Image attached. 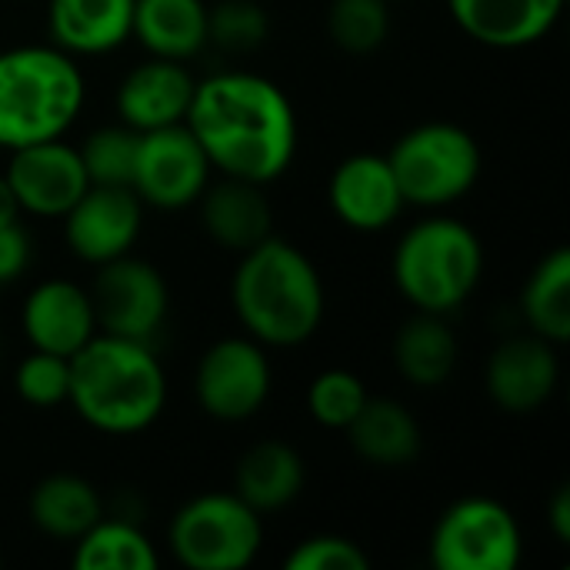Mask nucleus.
Segmentation results:
<instances>
[{
	"mask_svg": "<svg viewBox=\"0 0 570 570\" xmlns=\"http://www.w3.org/2000/svg\"><path fill=\"white\" fill-rule=\"evenodd\" d=\"M17 217H20L17 197H13V190H10L7 177L0 174V227H3V224H13Z\"/></svg>",
	"mask_w": 570,
	"mask_h": 570,
	"instance_id": "36",
	"label": "nucleus"
},
{
	"mask_svg": "<svg viewBox=\"0 0 570 570\" xmlns=\"http://www.w3.org/2000/svg\"><path fill=\"white\" fill-rule=\"evenodd\" d=\"M367 387L357 374L344 371V367H331L321 371L311 387H307V411L311 417L327 428V431H347V424L361 414V407L367 404Z\"/></svg>",
	"mask_w": 570,
	"mask_h": 570,
	"instance_id": "30",
	"label": "nucleus"
},
{
	"mask_svg": "<svg viewBox=\"0 0 570 570\" xmlns=\"http://www.w3.org/2000/svg\"><path fill=\"white\" fill-rule=\"evenodd\" d=\"M27 514L40 534L53 541H77L104 518V504L90 481L77 474H50L30 491Z\"/></svg>",
	"mask_w": 570,
	"mask_h": 570,
	"instance_id": "24",
	"label": "nucleus"
},
{
	"mask_svg": "<svg viewBox=\"0 0 570 570\" xmlns=\"http://www.w3.org/2000/svg\"><path fill=\"white\" fill-rule=\"evenodd\" d=\"M3 177L17 207L33 217H63L90 187L77 147H67L60 137L10 150Z\"/></svg>",
	"mask_w": 570,
	"mask_h": 570,
	"instance_id": "13",
	"label": "nucleus"
},
{
	"mask_svg": "<svg viewBox=\"0 0 570 570\" xmlns=\"http://www.w3.org/2000/svg\"><path fill=\"white\" fill-rule=\"evenodd\" d=\"M197 80L184 67V60L150 57L124 73L117 87V114L130 130H157L170 124H184Z\"/></svg>",
	"mask_w": 570,
	"mask_h": 570,
	"instance_id": "16",
	"label": "nucleus"
},
{
	"mask_svg": "<svg viewBox=\"0 0 570 570\" xmlns=\"http://www.w3.org/2000/svg\"><path fill=\"white\" fill-rule=\"evenodd\" d=\"M394 364L407 384L421 391L441 387L458 367V337L441 314L417 311L394 337Z\"/></svg>",
	"mask_w": 570,
	"mask_h": 570,
	"instance_id": "25",
	"label": "nucleus"
},
{
	"mask_svg": "<svg viewBox=\"0 0 570 570\" xmlns=\"http://www.w3.org/2000/svg\"><path fill=\"white\" fill-rule=\"evenodd\" d=\"M134 0H50L47 33L63 53L97 57L117 50L130 37Z\"/></svg>",
	"mask_w": 570,
	"mask_h": 570,
	"instance_id": "19",
	"label": "nucleus"
},
{
	"mask_svg": "<svg viewBox=\"0 0 570 570\" xmlns=\"http://www.w3.org/2000/svg\"><path fill=\"white\" fill-rule=\"evenodd\" d=\"M271 361L254 337H224L210 344L194 371V394L207 417L224 424L250 421L271 397Z\"/></svg>",
	"mask_w": 570,
	"mask_h": 570,
	"instance_id": "10",
	"label": "nucleus"
},
{
	"mask_svg": "<svg viewBox=\"0 0 570 570\" xmlns=\"http://www.w3.org/2000/svg\"><path fill=\"white\" fill-rule=\"evenodd\" d=\"M391 271L407 304L448 317L481 284L484 247L464 220L428 217L401 237Z\"/></svg>",
	"mask_w": 570,
	"mask_h": 570,
	"instance_id": "5",
	"label": "nucleus"
},
{
	"mask_svg": "<svg viewBox=\"0 0 570 570\" xmlns=\"http://www.w3.org/2000/svg\"><path fill=\"white\" fill-rule=\"evenodd\" d=\"M561 381V364L554 344L531 334L504 341L484 371V384L491 401L508 414H534L541 411Z\"/></svg>",
	"mask_w": 570,
	"mask_h": 570,
	"instance_id": "14",
	"label": "nucleus"
},
{
	"mask_svg": "<svg viewBox=\"0 0 570 570\" xmlns=\"http://www.w3.org/2000/svg\"><path fill=\"white\" fill-rule=\"evenodd\" d=\"M271 20L254 0H220L207 7V43L227 53L257 50L267 40Z\"/></svg>",
	"mask_w": 570,
	"mask_h": 570,
	"instance_id": "31",
	"label": "nucleus"
},
{
	"mask_svg": "<svg viewBox=\"0 0 570 570\" xmlns=\"http://www.w3.org/2000/svg\"><path fill=\"white\" fill-rule=\"evenodd\" d=\"M20 327L33 351L70 357L97 334L90 294L63 277L43 281L23 301Z\"/></svg>",
	"mask_w": 570,
	"mask_h": 570,
	"instance_id": "17",
	"label": "nucleus"
},
{
	"mask_svg": "<svg viewBox=\"0 0 570 570\" xmlns=\"http://www.w3.org/2000/svg\"><path fill=\"white\" fill-rule=\"evenodd\" d=\"M528 327L558 344L570 341V250L554 247L528 277L524 301H521Z\"/></svg>",
	"mask_w": 570,
	"mask_h": 570,
	"instance_id": "26",
	"label": "nucleus"
},
{
	"mask_svg": "<svg viewBox=\"0 0 570 570\" xmlns=\"http://www.w3.org/2000/svg\"><path fill=\"white\" fill-rule=\"evenodd\" d=\"M130 37L150 57L190 60L207 47V3L204 0H134Z\"/></svg>",
	"mask_w": 570,
	"mask_h": 570,
	"instance_id": "23",
	"label": "nucleus"
},
{
	"mask_svg": "<svg viewBox=\"0 0 570 570\" xmlns=\"http://www.w3.org/2000/svg\"><path fill=\"white\" fill-rule=\"evenodd\" d=\"M187 130L224 177L271 184L297 154V114L287 94L247 70H224L194 87Z\"/></svg>",
	"mask_w": 570,
	"mask_h": 570,
	"instance_id": "1",
	"label": "nucleus"
},
{
	"mask_svg": "<svg viewBox=\"0 0 570 570\" xmlns=\"http://www.w3.org/2000/svg\"><path fill=\"white\" fill-rule=\"evenodd\" d=\"M304 491V461L284 441H261L237 461L234 494L257 514L281 511Z\"/></svg>",
	"mask_w": 570,
	"mask_h": 570,
	"instance_id": "22",
	"label": "nucleus"
},
{
	"mask_svg": "<svg viewBox=\"0 0 570 570\" xmlns=\"http://www.w3.org/2000/svg\"><path fill=\"white\" fill-rule=\"evenodd\" d=\"M160 558L150 538L130 521H97L73 541L77 570H157Z\"/></svg>",
	"mask_w": 570,
	"mask_h": 570,
	"instance_id": "27",
	"label": "nucleus"
},
{
	"mask_svg": "<svg viewBox=\"0 0 570 570\" xmlns=\"http://www.w3.org/2000/svg\"><path fill=\"white\" fill-rule=\"evenodd\" d=\"M13 387L20 401L30 407H57L67 401L70 391V357L47 354V351H30L13 374Z\"/></svg>",
	"mask_w": 570,
	"mask_h": 570,
	"instance_id": "32",
	"label": "nucleus"
},
{
	"mask_svg": "<svg viewBox=\"0 0 570 570\" xmlns=\"http://www.w3.org/2000/svg\"><path fill=\"white\" fill-rule=\"evenodd\" d=\"M454 23L494 50L531 47L551 33L564 0H448Z\"/></svg>",
	"mask_w": 570,
	"mask_h": 570,
	"instance_id": "18",
	"label": "nucleus"
},
{
	"mask_svg": "<svg viewBox=\"0 0 570 570\" xmlns=\"http://www.w3.org/2000/svg\"><path fill=\"white\" fill-rule=\"evenodd\" d=\"M287 570H367L371 558L364 554V548L351 538H337V534H317L307 538L301 544H294V551L284 561Z\"/></svg>",
	"mask_w": 570,
	"mask_h": 570,
	"instance_id": "33",
	"label": "nucleus"
},
{
	"mask_svg": "<svg viewBox=\"0 0 570 570\" xmlns=\"http://www.w3.org/2000/svg\"><path fill=\"white\" fill-rule=\"evenodd\" d=\"M524 554L518 518L491 498L451 504L431 534V564L438 570H514Z\"/></svg>",
	"mask_w": 570,
	"mask_h": 570,
	"instance_id": "8",
	"label": "nucleus"
},
{
	"mask_svg": "<svg viewBox=\"0 0 570 570\" xmlns=\"http://www.w3.org/2000/svg\"><path fill=\"white\" fill-rule=\"evenodd\" d=\"M344 434L357 458L377 468H404L421 454L424 444L417 417L394 397H367Z\"/></svg>",
	"mask_w": 570,
	"mask_h": 570,
	"instance_id": "21",
	"label": "nucleus"
},
{
	"mask_svg": "<svg viewBox=\"0 0 570 570\" xmlns=\"http://www.w3.org/2000/svg\"><path fill=\"white\" fill-rule=\"evenodd\" d=\"M30 264V237L27 230L13 220L0 227V284L17 281Z\"/></svg>",
	"mask_w": 570,
	"mask_h": 570,
	"instance_id": "34",
	"label": "nucleus"
},
{
	"mask_svg": "<svg viewBox=\"0 0 570 570\" xmlns=\"http://www.w3.org/2000/svg\"><path fill=\"white\" fill-rule=\"evenodd\" d=\"M331 40L347 53H374L391 33L387 0H331L327 10Z\"/></svg>",
	"mask_w": 570,
	"mask_h": 570,
	"instance_id": "29",
	"label": "nucleus"
},
{
	"mask_svg": "<svg viewBox=\"0 0 570 570\" xmlns=\"http://www.w3.org/2000/svg\"><path fill=\"white\" fill-rule=\"evenodd\" d=\"M137 130H130L127 124H114V127H97L80 147V164L87 170L90 184L100 187H130V174H134V157H137Z\"/></svg>",
	"mask_w": 570,
	"mask_h": 570,
	"instance_id": "28",
	"label": "nucleus"
},
{
	"mask_svg": "<svg viewBox=\"0 0 570 570\" xmlns=\"http://www.w3.org/2000/svg\"><path fill=\"white\" fill-rule=\"evenodd\" d=\"M548 524H551V534L564 544L570 541V491L568 488H558L551 504H548Z\"/></svg>",
	"mask_w": 570,
	"mask_h": 570,
	"instance_id": "35",
	"label": "nucleus"
},
{
	"mask_svg": "<svg viewBox=\"0 0 570 570\" xmlns=\"http://www.w3.org/2000/svg\"><path fill=\"white\" fill-rule=\"evenodd\" d=\"M331 210L341 224L361 234L384 230L397 220L404 210V194L397 187V177L381 154H354L337 164L327 187Z\"/></svg>",
	"mask_w": 570,
	"mask_h": 570,
	"instance_id": "15",
	"label": "nucleus"
},
{
	"mask_svg": "<svg viewBox=\"0 0 570 570\" xmlns=\"http://www.w3.org/2000/svg\"><path fill=\"white\" fill-rule=\"evenodd\" d=\"M83 107V73L60 47L0 53V147L57 140Z\"/></svg>",
	"mask_w": 570,
	"mask_h": 570,
	"instance_id": "4",
	"label": "nucleus"
},
{
	"mask_svg": "<svg viewBox=\"0 0 570 570\" xmlns=\"http://www.w3.org/2000/svg\"><path fill=\"white\" fill-rule=\"evenodd\" d=\"M197 200H200V224L217 247L244 254L264 237H271L274 210L261 184L224 177V184L210 190L204 187Z\"/></svg>",
	"mask_w": 570,
	"mask_h": 570,
	"instance_id": "20",
	"label": "nucleus"
},
{
	"mask_svg": "<svg viewBox=\"0 0 570 570\" xmlns=\"http://www.w3.org/2000/svg\"><path fill=\"white\" fill-rule=\"evenodd\" d=\"M210 177V160L187 124H170L144 130L137 137V157L130 174V190L144 207L184 210L197 204Z\"/></svg>",
	"mask_w": 570,
	"mask_h": 570,
	"instance_id": "11",
	"label": "nucleus"
},
{
	"mask_svg": "<svg viewBox=\"0 0 570 570\" xmlns=\"http://www.w3.org/2000/svg\"><path fill=\"white\" fill-rule=\"evenodd\" d=\"M404 204L448 207L461 200L481 174L478 140L451 120H431L411 127L387 154Z\"/></svg>",
	"mask_w": 570,
	"mask_h": 570,
	"instance_id": "6",
	"label": "nucleus"
},
{
	"mask_svg": "<svg viewBox=\"0 0 570 570\" xmlns=\"http://www.w3.org/2000/svg\"><path fill=\"white\" fill-rule=\"evenodd\" d=\"M230 301L247 337L267 347H301L324 321V284L311 257L281 237H264L240 254Z\"/></svg>",
	"mask_w": 570,
	"mask_h": 570,
	"instance_id": "2",
	"label": "nucleus"
},
{
	"mask_svg": "<svg viewBox=\"0 0 570 570\" xmlns=\"http://www.w3.org/2000/svg\"><path fill=\"white\" fill-rule=\"evenodd\" d=\"M90 307L100 334L150 344V337L167 321L170 291L154 264L124 254L97 267L90 287Z\"/></svg>",
	"mask_w": 570,
	"mask_h": 570,
	"instance_id": "9",
	"label": "nucleus"
},
{
	"mask_svg": "<svg viewBox=\"0 0 570 570\" xmlns=\"http://www.w3.org/2000/svg\"><path fill=\"white\" fill-rule=\"evenodd\" d=\"M144 230V204L130 187L90 184L63 214V237L77 261L107 264L134 250Z\"/></svg>",
	"mask_w": 570,
	"mask_h": 570,
	"instance_id": "12",
	"label": "nucleus"
},
{
	"mask_svg": "<svg viewBox=\"0 0 570 570\" xmlns=\"http://www.w3.org/2000/svg\"><path fill=\"white\" fill-rule=\"evenodd\" d=\"M170 551L190 570H240L264 544L261 514L234 491H210L187 501L170 521Z\"/></svg>",
	"mask_w": 570,
	"mask_h": 570,
	"instance_id": "7",
	"label": "nucleus"
},
{
	"mask_svg": "<svg viewBox=\"0 0 570 570\" xmlns=\"http://www.w3.org/2000/svg\"><path fill=\"white\" fill-rule=\"evenodd\" d=\"M67 404L100 434H140L167 404V377L150 344L94 334L70 354Z\"/></svg>",
	"mask_w": 570,
	"mask_h": 570,
	"instance_id": "3",
	"label": "nucleus"
}]
</instances>
